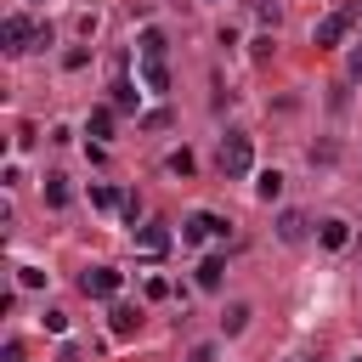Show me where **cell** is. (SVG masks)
Returning <instances> with one entry per match:
<instances>
[{"mask_svg": "<svg viewBox=\"0 0 362 362\" xmlns=\"http://www.w3.org/2000/svg\"><path fill=\"white\" fill-rule=\"evenodd\" d=\"M204 238H226V221H215V215H187L181 221V243H204Z\"/></svg>", "mask_w": 362, "mask_h": 362, "instance_id": "3957f363", "label": "cell"}, {"mask_svg": "<svg viewBox=\"0 0 362 362\" xmlns=\"http://www.w3.org/2000/svg\"><path fill=\"white\" fill-rule=\"evenodd\" d=\"M221 277H226V260H221V255H209V260L198 266V288H221Z\"/></svg>", "mask_w": 362, "mask_h": 362, "instance_id": "30bf717a", "label": "cell"}, {"mask_svg": "<svg viewBox=\"0 0 362 362\" xmlns=\"http://www.w3.org/2000/svg\"><path fill=\"white\" fill-rule=\"evenodd\" d=\"M136 102H141V90H136V85H130V79L119 74V79H113V107H119V113H130Z\"/></svg>", "mask_w": 362, "mask_h": 362, "instance_id": "9c48e42d", "label": "cell"}, {"mask_svg": "<svg viewBox=\"0 0 362 362\" xmlns=\"http://www.w3.org/2000/svg\"><path fill=\"white\" fill-rule=\"evenodd\" d=\"M136 249H141V255H164V249H170V232H164V226H136Z\"/></svg>", "mask_w": 362, "mask_h": 362, "instance_id": "8992f818", "label": "cell"}, {"mask_svg": "<svg viewBox=\"0 0 362 362\" xmlns=\"http://www.w3.org/2000/svg\"><path fill=\"white\" fill-rule=\"evenodd\" d=\"M249 170H255V141H249L243 130H226V136H221V175L243 181Z\"/></svg>", "mask_w": 362, "mask_h": 362, "instance_id": "6da1fadb", "label": "cell"}, {"mask_svg": "<svg viewBox=\"0 0 362 362\" xmlns=\"http://www.w3.org/2000/svg\"><path fill=\"white\" fill-rule=\"evenodd\" d=\"M170 170H175V175H192V153L175 147V153H170Z\"/></svg>", "mask_w": 362, "mask_h": 362, "instance_id": "ac0fdd59", "label": "cell"}, {"mask_svg": "<svg viewBox=\"0 0 362 362\" xmlns=\"http://www.w3.org/2000/svg\"><path fill=\"white\" fill-rule=\"evenodd\" d=\"M345 28H351V11H334V17H322V23L311 28V45H339Z\"/></svg>", "mask_w": 362, "mask_h": 362, "instance_id": "277c9868", "label": "cell"}, {"mask_svg": "<svg viewBox=\"0 0 362 362\" xmlns=\"http://www.w3.org/2000/svg\"><path fill=\"white\" fill-rule=\"evenodd\" d=\"M90 204H96V209H113L119 192H113V187H90Z\"/></svg>", "mask_w": 362, "mask_h": 362, "instance_id": "d6986e66", "label": "cell"}, {"mask_svg": "<svg viewBox=\"0 0 362 362\" xmlns=\"http://www.w3.org/2000/svg\"><path fill=\"white\" fill-rule=\"evenodd\" d=\"M221 322H226V334H238V328L249 322V305H243V300H238V305H226V317H221Z\"/></svg>", "mask_w": 362, "mask_h": 362, "instance_id": "e0dca14e", "label": "cell"}, {"mask_svg": "<svg viewBox=\"0 0 362 362\" xmlns=\"http://www.w3.org/2000/svg\"><path fill=\"white\" fill-rule=\"evenodd\" d=\"M277 238H283V243H300V238H305V215H294V209H288V215L277 221Z\"/></svg>", "mask_w": 362, "mask_h": 362, "instance_id": "8fae6325", "label": "cell"}, {"mask_svg": "<svg viewBox=\"0 0 362 362\" xmlns=\"http://www.w3.org/2000/svg\"><path fill=\"white\" fill-rule=\"evenodd\" d=\"M356 362H362V356H356Z\"/></svg>", "mask_w": 362, "mask_h": 362, "instance_id": "d4e9b609", "label": "cell"}, {"mask_svg": "<svg viewBox=\"0 0 362 362\" xmlns=\"http://www.w3.org/2000/svg\"><path fill=\"white\" fill-rule=\"evenodd\" d=\"M141 57H164V34L158 28H141Z\"/></svg>", "mask_w": 362, "mask_h": 362, "instance_id": "2e32d148", "label": "cell"}, {"mask_svg": "<svg viewBox=\"0 0 362 362\" xmlns=\"http://www.w3.org/2000/svg\"><path fill=\"white\" fill-rule=\"evenodd\" d=\"M141 85H147V90H170V68H164V57H147V62H141Z\"/></svg>", "mask_w": 362, "mask_h": 362, "instance_id": "52a82bcc", "label": "cell"}, {"mask_svg": "<svg viewBox=\"0 0 362 362\" xmlns=\"http://www.w3.org/2000/svg\"><path fill=\"white\" fill-rule=\"evenodd\" d=\"M0 362H23V345H17V339H11V345H6V351H0Z\"/></svg>", "mask_w": 362, "mask_h": 362, "instance_id": "603a6c76", "label": "cell"}, {"mask_svg": "<svg viewBox=\"0 0 362 362\" xmlns=\"http://www.w3.org/2000/svg\"><path fill=\"white\" fill-rule=\"evenodd\" d=\"M45 204H51V209L68 204V181H62V175H45Z\"/></svg>", "mask_w": 362, "mask_h": 362, "instance_id": "9a60e30c", "label": "cell"}, {"mask_svg": "<svg viewBox=\"0 0 362 362\" xmlns=\"http://www.w3.org/2000/svg\"><path fill=\"white\" fill-rule=\"evenodd\" d=\"M40 322H45V334H68V317H62V311H45Z\"/></svg>", "mask_w": 362, "mask_h": 362, "instance_id": "44dd1931", "label": "cell"}, {"mask_svg": "<svg viewBox=\"0 0 362 362\" xmlns=\"http://www.w3.org/2000/svg\"><path fill=\"white\" fill-rule=\"evenodd\" d=\"M17 283H23V288H40V283H45V272H40V266H23V272H17Z\"/></svg>", "mask_w": 362, "mask_h": 362, "instance_id": "ffe728a7", "label": "cell"}, {"mask_svg": "<svg viewBox=\"0 0 362 362\" xmlns=\"http://www.w3.org/2000/svg\"><path fill=\"white\" fill-rule=\"evenodd\" d=\"M0 40H6V51L17 57V51H28V40H40V34L28 28V17H6V23H0Z\"/></svg>", "mask_w": 362, "mask_h": 362, "instance_id": "5b68a950", "label": "cell"}, {"mask_svg": "<svg viewBox=\"0 0 362 362\" xmlns=\"http://www.w3.org/2000/svg\"><path fill=\"white\" fill-rule=\"evenodd\" d=\"M351 243V226L345 221H322V249H345Z\"/></svg>", "mask_w": 362, "mask_h": 362, "instance_id": "7c38bea8", "label": "cell"}, {"mask_svg": "<svg viewBox=\"0 0 362 362\" xmlns=\"http://www.w3.org/2000/svg\"><path fill=\"white\" fill-rule=\"evenodd\" d=\"M255 192H260V198L272 204V198L283 192V175H277V170H260V175H255Z\"/></svg>", "mask_w": 362, "mask_h": 362, "instance_id": "5bb4252c", "label": "cell"}, {"mask_svg": "<svg viewBox=\"0 0 362 362\" xmlns=\"http://www.w3.org/2000/svg\"><path fill=\"white\" fill-rule=\"evenodd\" d=\"M107 317H113V334H119V339H130V334H136V322H141V317H136L130 305H113Z\"/></svg>", "mask_w": 362, "mask_h": 362, "instance_id": "4fadbf2b", "label": "cell"}, {"mask_svg": "<svg viewBox=\"0 0 362 362\" xmlns=\"http://www.w3.org/2000/svg\"><path fill=\"white\" fill-rule=\"evenodd\" d=\"M119 283H124V272H113V266H90V272L79 277V288H85L90 300H113V294H119Z\"/></svg>", "mask_w": 362, "mask_h": 362, "instance_id": "7a4b0ae2", "label": "cell"}, {"mask_svg": "<svg viewBox=\"0 0 362 362\" xmlns=\"http://www.w3.org/2000/svg\"><path fill=\"white\" fill-rule=\"evenodd\" d=\"M351 79H362V51H356V57H351Z\"/></svg>", "mask_w": 362, "mask_h": 362, "instance_id": "cb8c5ba5", "label": "cell"}, {"mask_svg": "<svg viewBox=\"0 0 362 362\" xmlns=\"http://www.w3.org/2000/svg\"><path fill=\"white\" fill-rule=\"evenodd\" d=\"M113 113H119V107H90V119H85V136L107 141V136H113Z\"/></svg>", "mask_w": 362, "mask_h": 362, "instance_id": "ba28073f", "label": "cell"}, {"mask_svg": "<svg viewBox=\"0 0 362 362\" xmlns=\"http://www.w3.org/2000/svg\"><path fill=\"white\" fill-rule=\"evenodd\" d=\"M187 362H215V345H192V356Z\"/></svg>", "mask_w": 362, "mask_h": 362, "instance_id": "7402d4cb", "label": "cell"}]
</instances>
